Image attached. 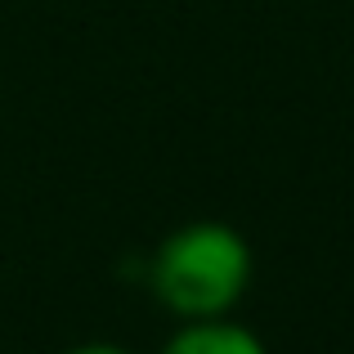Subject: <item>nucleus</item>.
Instances as JSON below:
<instances>
[{"mask_svg":"<svg viewBox=\"0 0 354 354\" xmlns=\"http://www.w3.org/2000/svg\"><path fill=\"white\" fill-rule=\"evenodd\" d=\"M148 287L180 323L225 319L251 287V247L234 225L193 220L157 242L148 260Z\"/></svg>","mask_w":354,"mask_h":354,"instance_id":"nucleus-1","label":"nucleus"},{"mask_svg":"<svg viewBox=\"0 0 354 354\" xmlns=\"http://www.w3.org/2000/svg\"><path fill=\"white\" fill-rule=\"evenodd\" d=\"M162 354H269L265 341L251 328H242L225 314V319H189L171 332Z\"/></svg>","mask_w":354,"mask_h":354,"instance_id":"nucleus-2","label":"nucleus"},{"mask_svg":"<svg viewBox=\"0 0 354 354\" xmlns=\"http://www.w3.org/2000/svg\"><path fill=\"white\" fill-rule=\"evenodd\" d=\"M68 354H135V350L117 346V341H86V346H72Z\"/></svg>","mask_w":354,"mask_h":354,"instance_id":"nucleus-3","label":"nucleus"}]
</instances>
